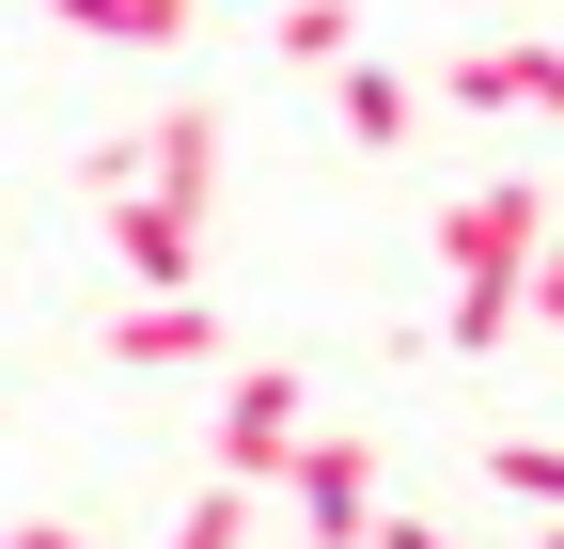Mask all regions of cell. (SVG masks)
Segmentation results:
<instances>
[{
	"instance_id": "obj_11",
	"label": "cell",
	"mask_w": 564,
	"mask_h": 549,
	"mask_svg": "<svg viewBox=\"0 0 564 549\" xmlns=\"http://www.w3.org/2000/svg\"><path fill=\"white\" fill-rule=\"evenodd\" d=\"M486 487L533 503V518H564V440H486Z\"/></svg>"
},
{
	"instance_id": "obj_9",
	"label": "cell",
	"mask_w": 564,
	"mask_h": 549,
	"mask_svg": "<svg viewBox=\"0 0 564 549\" xmlns=\"http://www.w3.org/2000/svg\"><path fill=\"white\" fill-rule=\"evenodd\" d=\"M63 32H95V47H188V17L204 0H47Z\"/></svg>"
},
{
	"instance_id": "obj_1",
	"label": "cell",
	"mask_w": 564,
	"mask_h": 549,
	"mask_svg": "<svg viewBox=\"0 0 564 549\" xmlns=\"http://www.w3.org/2000/svg\"><path fill=\"white\" fill-rule=\"evenodd\" d=\"M440 267H455V283H502V299H533V267H549V189H533V173H486V189H455V204H440Z\"/></svg>"
},
{
	"instance_id": "obj_2",
	"label": "cell",
	"mask_w": 564,
	"mask_h": 549,
	"mask_svg": "<svg viewBox=\"0 0 564 549\" xmlns=\"http://www.w3.org/2000/svg\"><path fill=\"white\" fill-rule=\"evenodd\" d=\"M299 455H314V392H299V362H251V377L220 392V487H282Z\"/></svg>"
},
{
	"instance_id": "obj_3",
	"label": "cell",
	"mask_w": 564,
	"mask_h": 549,
	"mask_svg": "<svg viewBox=\"0 0 564 549\" xmlns=\"http://www.w3.org/2000/svg\"><path fill=\"white\" fill-rule=\"evenodd\" d=\"M110 251H126L141 299H204V204H173V189H110Z\"/></svg>"
},
{
	"instance_id": "obj_10",
	"label": "cell",
	"mask_w": 564,
	"mask_h": 549,
	"mask_svg": "<svg viewBox=\"0 0 564 549\" xmlns=\"http://www.w3.org/2000/svg\"><path fill=\"white\" fill-rule=\"evenodd\" d=\"M267 47H282V63H329V79H345V63H361V0H282V17H267Z\"/></svg>"
},
{
	"instance_id": "obj_4",
	"label": "cell",
	"mask_w": 564,
	"mask_h": 549,
	"mask_svg": "<svg viewBox=\"0 0 564 549\" xmlns=\"http://www.w3.org/2000/svg\"><path fill=\"white\" fill-rule=\"evenodd\" d=\"M282 503H299L314 549H377V518H392L377 503V440H314L299 471H282Z\"/></svg>"
},
{
	"instance_id": "obj_15",
	"label": "cell",
	"mask_w": 564,
	"mask_h": 549,
	"mask_svg": "<svg viewBox=\"0 0 564 549\" xmlns=\"http://www.w3.org/2000/svg\"><path fill=\"white\" fill-rule=\"evenodd\" d=\"M17 549H95V534L79 518H17Z\"/></svg>"
},
{
	"instance_id": "obj_16",
	"label": "cell",
	"mask_w": 564,
	"mask_h": 549,
	"mask_svg": "<svg viewBox=\"0 0 564 549\" xmlns=\"http://www.w3.org/2000/svg\"><path fill=\"white\" fill-rule=\"evenodd\" d=\"M533 314H549V330H564V236H549V267H533Z\"/></svg>"
},
{
	"instance_id": "obj_7",
	"label": "cell",
	"mask_w": 564,
	"mask_h": 549,
	"mask_svg": "<svg viewBox=\"0 0 564 549\" xmlns=\"http://www.w3.org/2000/svg\"><path fill=\"white\" fill-rule=\"evenodd\" d=\"M204 346H220L204 299H126V314H110V362H126V377H173V362H204Z\"/></svg>"
},
{
	"instance_id": "obj_12",
	"label": "cell",
	"mask_w": 564,
	"mask_h": 549,
	"mask_svg": "<svg viewBox=\"0 0 564 549\" xmlns=\"http://www.w3.org/2000/svg\"><path fill=\"white\" fill-rule=\"evenodd\" d=\"M518 314H533V299H502V283H455L440 346H455V362H486V346H518Z\"/></svg>"
},
{
	"instance_id": "obj_5",
	"label": "cell",
	"mask_w": 564,
	"mask_h": 549,
	"mask_svg": "<svg viewBox=\"0 0 564 549\" xmlns=\"http://www.w3.org/2000/svg\"><path fill=\"white\" fill-rule=\"evenodd\" d=\"M440 95L455 110H564V47H455Z\"/></svg>"
},
{
	"instance_id": "obj_17",
	"label": "cell",
	"mask_w": 564,
	"mask_h": 549,
	"mask_svg": "<svg viewBox=\"0 0 564 549\" xmlns=\"http://www.w3.org/2000/svg\"><path fill=\"white\" fill-rule=\"evenodd\" d=\"M549 549H564V518H549Z\"/></svg>"
},
{
	"instance_id": "obj_14",
	"label": "cell",
	"mask_w": 564,
	"mask_h": 549,
	"mask_svg": "<svg viewBox=\"0 0 564 549\" xmlns=\"http://www.w3.org/2000/svg\"><path fill=\"white\" fill-rule=\"evenodd\" d=\"M377 549H455V534L440 518H377Z\"/></svg>"
},
{
	"instance_id": "obj_13",
	"label": "cell",
	"mask_w": 564,
	"mask_h": 549,
	"mask_svg": "<svg viewBox=\"0 0 564 549\" xmlns=\"http://www.w3.org/2000/svg\"><path fill=\"white\" fill-rule=\"evenodd\" d=\"M251 518H267V487H204V503L173 518V549H251Z\"/></svg>"
},
{
	"instance_id": "obj_6",
	"label": "cell",
	"mask_w": 564,
	"mask_h": 549,
	"mask_svg": "<svg viewBox=\"0 0 564 549\" xmlns=\"http://www.w3.org/2000/svg\"><path fill=\"white\" fill-rule=\"evenodd\" d=\"M141 189H173V204L220 189V110H204V95H173L158 126H141Z\"/></svg>"
},
{
	"instance_id": "obj_8",
	"label": "cell",
	"mask_w": 564,
	"mask_h": 549,
	"mask_svg": "<svg viewBox=\"0 0 564 549\" xmlns=\"http://www.w3.org/2000/svg\"><path fill=\"white\" fill-rule=\"evenodd\" d=\"M329 110H345V142H361V158H392L408 126H423V79H408V63H345Z\"/></svg>"
}]
</instances>
